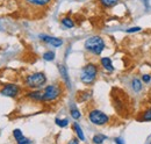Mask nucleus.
Instances as JSON below:
<instances>
[{"instance_id":"nucleus-1","label":"nucleus","mask_w":151,"mask_h":144,"mask_svg":"<svg viewBox=\"0 0 151 144\" xmlns=\"http://www.w3.org/2000/svg\"><path fill=\"white\" fill-rule=\"evenodd\" d=\"M84 47L91 54L95 55V56H99V55L102 54V51L105 50L106 43H105L102 37H100V36H92V37H88L85 41Z\"/></svg>"},{"instance_id":"nucleus-2","label":"nucleus","mask_w":151,"mask_h":144,"mask_svg":"<svg viewBox=\"0 0 151 144\" xmlns=\"http://www.w3.org/2000/svg\"><path fill=\"white\" fill-rule=\"evenodd\" d=\"M47 83V76L43 72H34L24 78V85L32 90H41Z\"/></svg>"},{"instance_id":"nucleus-3","label":"nucleus","mask_w":151,"mask_h":144,"mask_svg":"<svg viewBox=\"0 0 151 144\" xmlns=\"http://www.w3.org/2000/svg\"><path fill=\"white\" fill-rule=\"evenodd\" d=\"M98 76V66L94 63H87L80 71V80L85 85H91L94 83Z\"/></svg>"},{"instance_id":"nucleus-4","label":"nucleus","mask_w":151,"mask_h":144,"mask_svg":"<svg viewBox=\"0 0 151 144\" xmlns=\"http://www.w3.org/2000/svg\"><path fill=\"white\" fill-rule=\"evenodd\" d=\"M44 93V102L56 101L62 94V86L59 84H51L43 89Z\"/></svg>"},{"instance_id":"nucleus-5","label":"nucleus","mask_w":151,"mask_h":144,"mask_svg":"<svg viewBox=\"0 0 151 144\" xmlns=\"http://www.w3.org/2000/svg\"><path fill=\"white\" fill-rule=\"evenodd\" d=\"M88 120L95 126H104L109 122V116L99 109H92L88 113Z\"/></svg>"},{"instance_id":"nucleus-6","label":"nucleus","mask_w":151,"mask_h":144,"mask_svg":"<svg viewBox=\"0 0 151 144\" xmlns=\"http://www.w3.org/2000/svg\"><path fill=\"white\" fill-rule=\"evenodd\" d=\"M20 92L21 90L17 84H6L1 90V94L8 98H17L20 94Z\"/></svg>"},{"instance_id":"nucleus-7","label":"nucleus","mask_w":151,"mask_h":144,"mask_svg":"<svg viewBox=\"0 0 151 144\" xmlns=\"http://www.w3.org/2000/svg\"><path fill=\"white\" fill-rule=\"evenodd\" d=\"M40 40L43 41L44 43L47 44H50L51 47L54 48H59L63 45V40L62 38H58V37H55V36H50V35H45V34H41L40 35Z\"/></svg>"},{"instance_id":"nucleus-8","label":"nucleus","mask_w":151,"mask_h":144,"mask_svg":"<svg viewBox=\"0 0 151 144\" xmlns=\"http://www.w3.org/2000/svg\"><path fill=\"white\" fill-rule=\"evenodd\" d=\"M27 98L35 102H44L43 90H32L30 92H27Z\"/></svg>"},{"instance_id":"nucleus-9","label":"nucleus","mask_w":151,"mask_h":144,"mask_svg":"<svg viewBox=\"0 0 151 144\" xmlns=\"http://www.w3.org/2000/svg\"><path fill=\"white\" fill-rule=\"evenodd\" d=\"M58 71H59V74L63 79V81L65 83V85H68L69 87H71V81H70V77H69V73H68V70L65 68L64 64H59L58 65Z\"/></svg>"},{"instance_id":"nucleus-10","label":"nucleus","mask_w":151,"mask_h":144,"mask_svg":"<svg viewBox=\"0 0 151 144\" xmlns=\"http://www.w3.org/2000/svg\"><path fill=\"white\" fill-rule=\"evenodd\" d=\"M101 66L108 72H113L114 71V66H113V63H112V59L109 57H102L101 60Z\"/></svg>"},{"instance_id":"nucleus-11","label":"nucleus","mask_w":151,"mask_h":144,"mask_svg":"<svg viewBox=\"0 0 151 144\" xmlns=\"http://www.w3.org/2000/svg\"><path fill=\"white\" fill-rule=\"evenodd\" d=\"M24 1L33 7H47L51 2V0H24Z\"/></svg>"},{"instance_id":"nucleus-12","label":"nucleus","mask_w":151,"mask_h":144,"mask_svg":"<svg viewBox=\"0 0 151 144\" xmlns=\"http://www.w3.org/2000/svg\"><path fill=\"white\" fill-rule=\"evenodd\" d=\"M143 81L142 80H139L138 78H134L132 80V89L134 92H136V93H138V92H141L142 89H143V84H142Z\"/></svg>"},{"instance_id":"nucleus-13","label":"nucleus","mask_w":151,"mask_h":144,"mask_svg":"<svg viewBox=\"0 0 151 144\" xmlns=\"http://www.w3.org/2000/svg\"><path fill=\"white\" fill-rule=\"evenodd\" d=\"M72 127H73V130H75L76 135H77V137H78V140H80V141H85V135H84V132H83L81 127L79 126L77 122H75Z\"/></svg>"},{"instance_id":"nucleus-14","label":"nucleus","mask_w":151,"mask_h":144,"mask_svg":"<svg viewBox=\"0 0 151 144\" xmlns=\"http://www.w3.org/2000/svg\"><path fill=\"white\" fill-rule=\"evenodd\" d=\"M139 121H142V122H151V106L149 108H147V109L141 114Z\"/></svg>"},{"instance_id":"nucleus-15","label":"nucleus","mask_w":151,"mask_h":144,"mask_svg":"<svg viewBox=\"0 0 151 144\" xmlns=\"http://www.w3.org/2000/svg\"><path fill=\"white\" fill-rule=\"evenodd\" d=\"M60 23H62L63 27H65V28H68V29H71V28L75 27L73 20L71 18H69V17H65V18L62 19V20H60Z\"/></svg>"},{"instance_id":"nucleus-16","label":"nucleus","mask_w":151,"mask_h":144,"mask_svg":"<svg viewBox=\"0 0 151 144\" xmlns=\"http://www.w3.org/2000/svg\"><path fill=\"white\" fill-rule=\"evenodd\" d=\"M99 2L105 8H112L119 4V0H99Z\"/></svg>"},{"instance_id":"nucleus-17","label":"nucleus","mask_w":151,"mask_h":144,"mask_svg":"<svg viewBox=\"0 0 151 144\" xmlns=\"http://www.w3.org/2000/svg\"><path fill=\"white\" fill-rule=\"evenodd\" d=\"M70 114L72 116L73 120H79L81 117V113L79 112V109L76 107V106H71L70 107Z\"/></svg>"},{"instance_id":"nucleus-18","label":"nucleus","mask_w":151,"mask_h":144,"mask_svg":"<svg viewBox=\"0 0 151 144\" xmlns=\"http://www.w3.org/2000/svg\"><path fill=\"white\" fill-rule=\"evenodd\" d=\"M43 59L44 60H47V62H52V60H55V58H56V54L54 53V51H45L44 54H43Z\"/></svg>"},{"instance_id":"nucleus-19","label":"nucleus","mask_w":151,"mask_h":144,"mask_svg":"<svg viewBox=\"0 0 151 144\" xmlns=\"http://www.w3.org/2000/svg\"><path fill=\"white\" fill-rule=\"evenodd\" d=\"M106 140H107V136L101 135V134H98V135L93 136V143L94 144H102Z\"/></svg>"},{"instance_id":"nucleus-20","label":"nucleus","mask_w":151,"mask_h":144,"mask_svg":"<svg viewBox=\"0 0 151 144\" xmlns=\"http://www.w3.org/2000/svg\"><path fill=\"white\" fill-rule=\"evenodd\" d=\"M55 123L58 127H60V128H65V127H68V125H69V120L68 119H58L57 117L56 120H55Z\"/></svg>"},{"instance_id":"nucleus-21","label":"nucleus","mask_w":151,"mask_h":144,"mask_svg":"<svg viewBox=\"0 0 151 144\" xmlns=\"http://www.w3.org/2000/svg\"><path fill=\"white\" fill-rule=\"evenodd\" d=\"M13 136H14V138H15L17 142L21 141V140L24 137L23 134H22V131H21L20 129H14V130H13Z\"/></svg>"},{"instance_id":"nucleus-22","label":"nucleus","mask_w":151,"mask_h":144,"mask_svg":"<svg viewBox=\"0 0 151 144\" xmlns=\"http://www.w3.org/2000/svg\"><path fill=\"white\" fill-rule=\"evenodd\" d=\"M142 81H143V83H145V84L150 83V81H151V76H150V74H148V73H147V74H143V76H142Z\"/></svg>"},{"instance_id":"nucleus-23","label":"nucleus","mask_w":151,"mask_h":144,"mask_svg":"<svg viewBox=\"0 0 151 144\" xmlns=\"http://www.w3.org/2000/svg\"><path fill=\"white\" fill-rule=\"evenodd\" d=\"M141 29H142L141 27H132V28H128V29H127L126 32L130 34V33H137V32H139Z\"/></svg>"},{"instance_id":"nucleus-24","label":"nucleus","mask_w":151,"mask_h":144,"mask_svg":"<svg viewBox=\"0 0 151 144\" xmlns=\"http://www.w3.org/2000/svg\"><path fill=\"white\" fill-rule=\"evenodd\" d=\"M18 144H33V142L30 141V140H28V138H26V137H23L21 141H19V142H17Z\"/></svg>"},{"instance_id":"nucleus-25","label":"nucleus","mask_w":151,"mask_h":144,"mask_svg":"<svg viewBox=\"0 0 151 144\" xmlns=\"http://www.w3.org/2000/svg\"><path fill=\"white\" fill-rule=\"evenodd\" d=\"M115 143L116 144H126V142H124V140H123L122 137H116V138H115Z\"/></svg>"},{"instance_id":"nucleus-26","label":"nucleus","mask_w":151,"mask_h":144,"mask_svg":"<svg viewBox=\"0 0 151 144\" xmlns=\"http://www.w3.org/2000/svg\"><path fill=\"white\" fill-rule=\"evenodd\" d=\"M68 144H79V141H78V138H72Z\"/></svg>"}]
</instances>
